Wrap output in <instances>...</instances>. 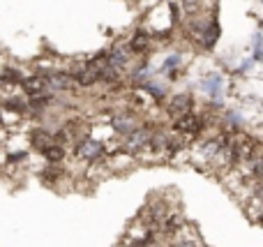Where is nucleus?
<instances>
[{
	"label": "nucleus",
	"mask_w": 263,
	"mask_h": 247,
	"mask_svg": "<svg viewBox=\"0 0 263 247\" xmlns=\"http://www.w3.org/2000/svg\"><path fill=\"white\" fill-rule=\"evenodd\" d=\"M190 111H192V97H187V95H178V97H173L171 104H168V113H171V116H185V113H190Z\"/></svg>",
	"instance_id": "2"
},
{
	"label": "nucleus",
	"mask_w": 263,
	"mask_h": 247,
	"mask_svg": "<svg viewBox=\"0 0 263 247\" xmlns=\"http://www.w3.org/2000/svg\"><path fill=\"white\" fill-rule=\"evenodd\" d=\"M148 49H150V37H148L146 32H137V35L132 37L129 51H134V53H146Z\"/></svg>",
	"instance_id": "3"
},
{
	"label": "nucleus",
	"mask_w": 263,
	"mask_h": 247,
	"mask_svg": "<svg viewBox=\"0 0 263 247\" xmlns=\"http://www.w3.org/2000/svg\"><path fill=\"white\" fill-rule=\"evenodd\" d=\"M176 130L180 132V134H190V137H194V134H199L201 130H203V120H201V116H194V113H185V116H178V120H176Z\"/></svg>",
	"instance_id": "1"
}]
</instances>
